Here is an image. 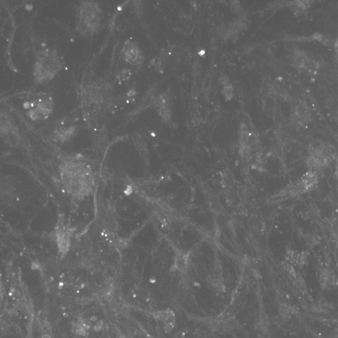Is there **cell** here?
<instances>
[{"instance_id": "obj_1", "label": "cell", "mask_w": 338, "mask_h": 338, "mask_svg": "<svg viewBox=\"0 0 338 338\" xmlns=\"http://www.w3.org/2000/svg\"><path fill=\"white\" fill-rule=\"evenodd\" d=\"M60 177L67 191L75 197H84L93 189V173L85 162L70 160L64 163L60 166Z\"/></svg>"}, {"instance_id": "obj_4", "label": "cell", "mask_w": 338, "mask_h": 338, "mask_svg": "<svg viewBox=\"0 0 338 338\" xmlns=\"http://www.w3.org/2000/svg\"><path fill=\"white\" fill-rule=\"evenodd\" d=\"M122 58L125 62L132 65L138 66L144 61V56L137 45L133 41H127L122 49Z\"/></svg>"}, {"instance_id": "obj_9", "label": "cell", "mask_w": 338, "mask_h": 338, "mask_svg": "<svg viewBox=\"0 0 338 338\" xmlns=\"http://www.w3.org/2000/svg\"><path fill=\"white\" fill-rule=\"evenodd\" d=\"M219 82L220 85H222L223 86H227V85H229V79L226 76H223L221 77L219 79Z\"/></svg>"}, {"instance_id": "obj_2", "label": "cell", "mask_w": 338, "mask_h": 338, "mask_svg": "<svg viewBox=\"0 0 338 338\" xmlns=\"http://www.w3.org/2000/svg\"><path fill=\"white\" fill-rule=\"evenodd\" d=\"M101 16V8L97 2H83L77 10V30L83 35H93L100 29Z\"/></svg>"}, {"instance_id": "obj_12", "label": "cell", "mask_w": 338, "mask_h": 338, "mask_svg": "<svg viewBox=\"0 0 338 338\" xmlns=\"http://www.w3.org/2000/svg\"><path fill=\"white\" fill-rule=\"evenodd\" d=\"M336 338H338V331L336 332Z\"/></svg>"}, {"instance_id": "obj_3", "label": "cell", "mask_w": 338, "mask_h": 338, "mask_svg": "<svg viewBox=\"0 0 338 338\" xmlns=\"http://www.w3.org/2000/svg\"><path fill=\"white\" fill-rule=\"evenodd\" d=\"M61 67V62L55 50L49 49L41 52L35 63V81L38 84L49 82L58 74Z\"/></svg>"}, {"instance_id": "obj_11", "label": "cell", "mask_w": 338, "mask_h": 338, "mask_svg": "<svg viewBox=\"0 0 338 338\" xmlns=\"http://www.w3.org/2000/svg\"><path fill=\"white\" fill-rule=\"evenodd\" d=\"M91 321H96V317H92V318H91Z\"/></svg>"}, {"instance_id": "obj_8", "label": "cell", "mask_w": 338, "mask_h": 338, "mask_svg": "<svg viewBox=\"0 0 338 338\" xmlns=\"http://www.w3.org/2000/svg\"><path fill=\"white\" fill-rule=\"evenodd\" d=\"M223 93L225 96L226 100H231L233 96V89L231 85L229 84L227 86H225L223 90Z\"/></svg>"}, {"instance_id": "obj_5", "label": "cell", "mask_w": 338, "mask_h": 338, "mask_svg": "<svg viewBox=\"0 0 338 338\" xmlns=\"http://www.w3.org/2000/svg\"><path fill=\"white\" fill-rule=\"evenodd\" d=\"M52 111V103L49 100H39L33 110L29 111V116L33 121L47 118Z\"/></svg>"}, {"instance_id": "obj_10", "label": "cell", "mask_w": 338, "mask_h": 338, "mask_svg": "<svg viewBox=\"0 0 338 338\" xmlns=\"http://www.w3.org/2000/svg\"><path fill=\"white\" fill-rule=\"evenodd\" d=\"M42 338H51V337H50L48 336V335H46V336H43Z\"/></svg>"}, {"instance_id": "obj_6", "label": "cell", "mask_w": 338, "mask_h": 338, "mask_svg": "<svg viewBox=\"0 0 338 338\" xmlns=\"http://www.w3.org/2000/svg\"><path fill=\"white\" fill-rule=\"evenodd\" d=\"M166 327H172L175 323V315L171 311H165L159 313L158 316Z\"/></svg>"}, {"instance_id": "obj_7", "label": "cell", "mask_w": 338, "mask_h": 338, "mask_svg": "<svg viewBox=\"0 0 338 338\" xmlns=\"http://www.w3.org/2000/svg\"><path fill=\"white\" fill-rule=\"evenodd\" d=\"M69 235L68 233L60 232L58 235V244L61 252H66L69 244Z\"/></svg>"}]
</instances>
